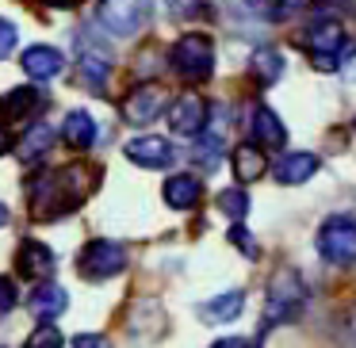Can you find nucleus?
<instances>
[{"mask_svg": "<svg viewBox=\"0 0 356 348\" xmlns=\"http://www.w3.org/2000/svg\"><path fill=\"white\" fill-rule=\"evenodd\" d=\"M318 256L333 268H353L356 264V222L345 215L325 218L318 230Z\"/></svg>", "mask_w": 356, "mask_h": 348, "instance_id": "obj_5", "label": "nucleus"}, {"mask_svg": "<svg viewBox=\"0 0 356 348\" xmlns=\"http://www.w3.org/2000/svg\"><path fill=\"white\" fill-rule=\"evenodd\" d=\"M203 188L195 176H188V172H180V176H169L165 180V203H169L172 210H192L195 203H200Z\"/></svg>", "mask_w": 356, "mask_h": 348, "instance_id": "obj_18", "label": "nucleus"}, {"mask_svg": "<svg viewBox=\"0 0 356 348\" xmlns=\"http://www.w3.org/2000/svg\"><path fill=\"white\" fill-rule=\"evenodd\" d=\"M100 27L115 39H131L142 31L146 24V0H104L100 12H96Z\"/></svg>", "mask_w": 356, "mask_h": 348, "instance_id": "obj_6", "label": "nucleus"}, {"mask_svg": "<svg viewBox=\"0 0 356 348\" xmlns=\"http://www.w3.org/2000/svg\"><path fill=\"white\" fill-rule=\"evenodd\" d=\"M50 146H54V126L35 123L31 131H27V138L16 146V154H19V161H24V165H35L42 154H50Z\"/></svg>", "mask_w": 356, "mask_h": 348, "instance_id": "obj_23", "label": "nucleus"}, {"mask_svg": "<svg viewBox=\"0 0 356 348\" xmlns=\"http://www.w3.org/2000/svg\"><path fill=\"white\" fill-rule=\"evenodd\" d=\"M241 306H245V295L241 291H226V295H215V299H207L200 306V317L211 325H222V322H234V317L241 314Z\"/></svg>", "mask_w": 356, "mask_h": 348, "instance_id": "obj_19", "label": "nucleus"}, {"mask_svg": "<svg viewBox=\"0 0 356 348\" xmlns=\"http://www.w3.org/2000/svg\"><path fill=\"white\" fill-rule=\"evenodd\" d=\"M165 111V88L161 85H138L123 100V119L131 126H146Z\"/></svg>", "mask_w": 356, "mask_h": 348, "instance_id": "obj_8", "label": "nucleus"}, {"mask_svg": "<svg viewBox=\"0 0 356 348\" xmlns=\"http://www.w3.org/2000/svg\"><path fill=\"white\" fill-rule=\"evenodd\" d=\"M62 65H65V58L58 54L54 47H31V50H24V73L31 81H54L58 73H62Z\"/></svg>", "mask_w": 356, "mask_h": 348, "instance_id": "obj_13", "label": "nucleus"}, {"mask_svg": "<svg viewBox=\"0 0 356 348\" xmlns=\"http://www.w3.org/2000/svg\"><path fill=\"white\" fill-rule=\"evenodd\" d=\"M73 348H111V345L100 333H77V337H73Z\"/></svg>", "mask_w": 356, "mask_h": 348, "instance_id": "obj_30", "label": "nucleus"}, {"mask_svg": "<svg viewBox=\"0 0 356 348\" xmlns=\"http://www.w3.org/2000/svg\"><path fill=\"white\" fill-rule=\"evenodd\" d=\"M16 42H19L16 24H8V19H0V58H8L12 50H16Z\"/></svg>", "mask_w": 356, "mask_h": 348, "instance_id": "obj_29", "label": "nucleus"}, {"mask_svg": "<svg viewBox=\"0 0 356 348\" xmlns=\"http://www.w3.org/2000/svg\"><path fill=\"white\" fill-rule=\"evenodd\" d=\"M169 58H172L177 77L192 81V85H203V81L215 73V47H211V39H207V35H200V31L180 35Z\"/></svg>", "mask_w": 356, "mask_h": 348, "instance_id": "obj_3", "label": "nucleus"}, {"mask_svg": "<svg viewBox=\"0 0 356 348\" xmlns=\"http://www.w3.org/2000/svg\"><path fill=\"white\" fill-rule=\"evenodd\" d=\"M81 276L85 279H111L119 276V272L127 268V253L123 245H115V241H88L85 253H81Z\"/></svg>", "mask_w": 356, "mask_h": 348, "instance_id": "obj_7", "label": "nucleus"}, {"mask_svg": "<svg viewBox=\"0 0 356 348\" xmlns=\"http://www.w3.org/2000/svg\"><path fill=\"white\" fill-rule=\"evenodd\" d=\"M307 306V283L299 279V272L284 268L276 279L268 283V306H264V329L268 325H284L295 322Z\"/></svg>", "mask_w": 356, "mask_h": 348, "instance_id": "obj_2", "label": "nucleus"}, {"mask_svg": "<svg viewBox=\"0 0 356 348\" xmlns=\"http://www.w3.org/2000/svg\"><path fill=\"white\" fill-rule=\"evenodd\" d=\"M249 73H253V81L257 85H276L280 77H284V54L280 50H272V47H264V50H257L253 54V62H249Z\"/></svg>", "mask_w": 356, "mask_h": 348, "instance_id": "obj_22", "label": "nucleus"}, {"mask_svg": "<svg viewBox=\"0 0 356 348\" xmlns=\"http://www.w3.org/2000/svg\"><path fill=\"white\" fill-rule=\"evenodd\" d=\"M169 126L177 134H184V138L203 134V126H207V103H203V96H195V92L180 96L169 108Z\"/></svg>", "mask_w": 356, "mask_h": 348, "instance_id": "obj_10", "label": "nucleus"}, {"mask_svg": "<svg viewBox=\"0 0 356 348\" xmlns=\"http://www.w3.org/2000/svg\"><path fill=\"white\" fill-rule=\"evenodd\" d=\"M230 245H238L241 253L249 256V260H253V256L261 253V249H257V241H253V233H249L241 222H234V226H230Z\"/></svg>", "mask_w": 356, "mask_h": 348, "instance_id": "obj_27", "label": "nucleus"}, {"mask_svg": "<svg viewBox=\"0 0 356 348\" xmlns=\"http://www.w3.org/2000/svg\"><path fill=\"white\" fill-rule=\"evenodd\" d=\"M42 4H50V8H77V0H42Z\"/></svg>", "mask_w": 356, "mask_h": 348, "instance_id": "obj_34", "label": "nucleus"}, {"mask_svg": "<svg viewBox=\"0 0 356 348\" xmlns=\"http://www.w3.org/2000/svg\"><path fill=\"white\" fill-rule=\"evenodd\" d=\"M8 222V207H4V203H0V226Z\"/></svg>", "mask_w": 356, "mask_h": 348, "instance_id": "obj_35", "label": "nucleus"}, {"mask_svg": "<svg viewBox=\"0 0 356 348\" xmlns=\"http://www.w3.org/2000/svg\"><path fill=\"white\" fill-rule=\"evenodd\" d=\"M65 302H70L65 287H58V283H39V287L31 291V299H27V306H31V314H35V317L50 322V317L65 314Z\"/></svg>", "mask_w": 356, "mask_h": 348, "instance_id": "obj_15", "label": "nucleus"}, {"mask_svg": "<svg viewBox=\"0 0 356 348\" xmlns=\"http://www.w3.org/2000/svg\"><path fill=\"white\" fill-rule=\"evenodd\" d=\"M96 172L85 169V165H70V169L47 172L31 184V215L35 218H58L70 215L73 207L85 203V195L92 192Z\"/></svg>", "mask_w": 356, "mask_h": 348, "instance_id": "obj_1", "label": "nucleus"}, {"mask_svg": "<svg viewBox=\"0 0 356 348\" xmlns=\"http://www.w3.org/2000/svg\"><path fill=\"white\" fill-rule=\"evenodd\" d=\"M218 210H222L226 218H234V222H241V218L249 215L245 188H226V192H218Z\"/></svg>", "mask_w": 356, "mask_h": 348, "instance_id": "obj_25", "label": "nucleus"}, {"mask_svg": "<svg viewBox=\"0 0 356 348\" xmlns=\"http://www.w3.org/2000/svg\"><path fill=\"white\" fill-rule=\"evenodd\" d=\"M127 157H131L138 169H169L177 161V149L169 138H157V134H142V138L127 142Z\"/></svg>", "mask_w": 356, "mask_h": 348, "instance_id": "obj_9", "label": "nucleus"}, {"mask_svg": "<svg viewBox=\"0 0 356 348\" xmlns=\"http://www.w3.org/2000/svg\"><path fill=\"white\" fill-rule=\"evenodd\" d=\"M62 138L70 142L73 149H88L96 142L92 115H88V111H70V115H65V123H62Z\"/></svg>", "mask_w": 356, "mask_h": 348, "instance_id": "obj_21", "label": "nucleus"}, {"mask_svg": "<svg viewBox=\"0 0 356 348\" xmlns=\"http://www.w3.org/2000/svg\"><path fill=\"white\" fill-rule=\"evenodd\" d=\"M211 348H249V340H241V337H222V340H215Z\"/></svg>", "mask_w": 356, "mask_h": 348, "instance_id": "obj_32", "label": "nucleus"}, {"mask_svg": "<svg viewBox=\"0 0 356 348\" xmlns=\"http://www.w3.org/2000/svg\"><path fill=\"white\" fill-rule=\"evenodd\" d=\"M42 108V92H35V88H12V92L0 96V123H24V119H31L35 111Z\"/></svg>", "mask_w": 356, "mask_h": 348, "instance_id": "obj_11", "label": "nucleus"}, {"mask_svg": "<svg viewBox=\"0 0 356 348\" xmlns=\"http://www.w3.org/2000/svg\"><path fill=\"white\" fill-rule=\"evenodd\" d=\"M192 161L200 165V169L215 172V169H218V161H222V138H218V134H195Z\"/></svg>", "mask_w": 356, "mask_h": 348, "instance_id": "obj_24", "label": "nucleus"}, {"mask_svg": "<svg viewBox=\"0 0 356 348\" xmlns=\"http://www.w3.org/2000/svg\"><path fill=\"white\" fill-rule=\"evenodd\" d=\"M50 268H54V253H50V245L27 238L24 245H19V253H16V272L24 279H42Z\"/></svg>", "mask_w": 356, "mask_h": 348, "instance_id": "obj_12", "label": "nucleus"}, {"mask_svg": "<svg viewBox=\"0 0 356 348\" xmlns=\"http://www.w3.org/2000/svg\"><path fill=\"white\" fill-rule=\"evenodd\" d=\"M264 172H268V157H264V149L257 146V142H245V146L234 149V176H238L241 184H253Z\"/></svg>", "mask_w": 356, "mask_h": 348, "instance_id": "obj_16", "label": "nucleus"}, {"mask_svg": "<svg viewBox=\"0 0 356 348\" xmlns=\"http://www.w3.org/2000/svg\"><path fill=\"white\" fill-rule=\"evenodd\" d=\"M8 149H12V134L4 131V126H0V157L8 154Z\"/></svg>", "mask_w": 356, "mask_h": 348, "instance_id": "obj_33", "label": "nucleus"}, {"mask_svg": "<svg viewBox=\"0 0 356 348\" xmlns=\"http://www.w3.org/2000/svg\"><path fill=\"white\" fill-rule=\"evenodd\" d=\"M353 126H356V119H353Z\"/></svg>", "mask_w": 356, "mask_h": 348, "instance_id": "obj_36", "label": "nucleus"}, {"mask_svg": "<svg viewBox=\"0 0 356 348\" xmlns=\"http://www.w3.org/2000/svg\"><path fill=\"white\" fill-rule=\"evenodd\" d=\"M253 142L261 149H280L287 142V131H284V123H280V115L272 108L253 111Z\"/></svg>", "mask_w": 356, "mask_h": 348, "instance_id": "obj_17", "label": "nucleus"}, {"mask_svg": "<svg viewBox=\"0 0 356 348\" xmlns=\"http://www.w3.org/2000/svg\"><path fill=\"white\" fill-rule=\"evenodd\" d=\"M77 73L92 92H100L104 81H108V73H111V58L104 54V50H85V54L77 58Z\"/></svg>", "mask_w": 356, "mask_h": 348, "instance_id": "obj_20", "label": "nucleus"}, {"mask_svg": "<svg viewBox=\"0 0 356 348\" xmlns=\"http://www.w3.org/2000/svg\"><path fill=\"white\" fill-rule=\"evenodd\" d=\"M341 333H345V340H348V348H356V306L345 314V322H341Z\"/></svg>", "mask_w": 356, "mask_h": 348, "instance_id": "obj_31", "label": "nucleus"}, {"mask_svg": "<svg viewBox=\"0 0 356 348\" xmlns=\"http://www.w3.org/2000/svg\"><path fill=\"white\" fill-rule=\"evenodd\" d=\"M318 172V157L314 154H284L276 165H272V176L280 184H307Z\"/></svg>", "mask_w": 356, "mask_h": 348, "instance_id": "obj_14", "label": "nucleus"}, {"mask_svg": "<svg viewBox=\"0 0 356 348\" xmlns=\"http://www.w3.org/2000/svg\"><path fill=\"white\" fill-rule=\"evenodd\" d=\"M65 340H62V333L54 329V325H39V329L27 337V345L24 348H62Z\"/></svg>", "mask_w": 356, "mask_h": 348, "instance_id": "obj_26", "label": "nucleus"}, {"mask_svg": "<svg viewBox=\"0 0 356 348\" xmlns=\"http://www.w3.org/2000/svg\"><path fill=\"white\" fill-rule=\"evenodd\" d=\"M307 50H310V58H314V69H322V73L341 69V62H348V58L356 54V47L345 39L341 24H333V19H322V24L310 27Z\"/></svg>", "mask_w": 356, "mask_h": 348, "instance_id": "obj_4", "label": "nucleus"}, {"mask_svg": "<svg viewBox=\"0 0 356 348\" xmlns=\"http://www.w3.org/2000/svg\"><path fill=\"white\" fill-rule=\"evenodd\" d=\"M16 302H19L16 283H12L8 276H0V317H4V314H12V310H16Z\"/></svg>", "mask_w": 356, "mask_h": 348, "instance_id": "obj_28", "label": "nucleus"}]
</instances>
